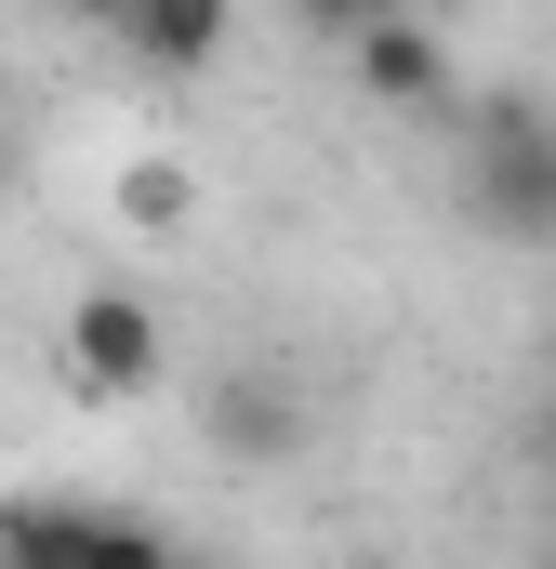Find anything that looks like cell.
<instances>
[{
	"mask_svg": "<svg viewBox=\"0 0 556 569\" xmlns=\"http://www.w3.org/2000/svg\"><path fill=\"white\" fill-rule=\"evenodd\" d=\"M450 199H464V226L477 239H504V252H556V107L544 93H450Z\"/></svg>",
	"mask_w": 556,
	"mask_h": 569,
	"instance_id": "6da1fadb",
	"label": "cell"
},
{
	"mask_svg": "<svg viewBox=\"0 0 556 569\" xmlns=\"http://www.w3.org/2000/svg\"><path fill=\"white\" fill-rule=\"evenodd\" d=\"M53 371H67V398H107V411H120V398H159V385H172V318H159L146 291L107 279V291H80V305H67Z\"/></svg>",
	"mask_w": 556,
	"mask_h": 569,
	"instance_id": "7a4b0ae2",
	"label": "cell"
},
{
	"mask_svg": "<svg viewBox=\"0 0 556 569\" xmlns=\"http://www.w3.org/2000/svg\"><path fill=\"white\" fill-rule=\"evenodd\" d=\"M345 53H358V93H371V107L450 120V40H437V13H371Z\"/></svg>",
	"mask_w": 556,
	"mask_h": 569,
	"instance_id": "3957f363",
	"label": "cell"
},
{
	"mask_svg": "<svg viewBox=\"0 0 556 569\" xmlns=\"http://www.w3.org/2000/svg\"><path fill=\"white\" fill-rule=\"evenodd\" d=\"M199 425H212L226 463H291V450H305V385L252 358V371H226V385L199 398Z\"/></svg>",
	"mask_w": 556,
	"mask_h": 569,
	"instance_id": "277c9868",
	"label": "cell"
},
{
	"mask_svg": "<svg viewBox=\"0 0 556 569\" xmlns=\"http://www.w3.org/2000/svg\"><path fill=\"white\" fill-rule=\"evenodd\" d=\"M107 40L133 53L146 80H199V67H212V53L239 40V0H133V13L107 27Z\"/></svg>",
	"mask_w": 556,
	"mask_h": 569,
	"instance_id": "5b68a950",
	"label": "cell"
},
{
	"mask_svg": "<svg viewBox=\"0 0 556 569\" xmlns=\"http://www.w3.org/2000/svg\"><path fill=\"white\" fill-rule=\"evenodd\" d=\"M80 490H0V569H80Z\"/></svg>",
	"mask_w": 556,
	"mask_h": 569,
	"instance_id": "8992f818",
	"label": "cell"
},
{
	"mask_svg": "<svg viewBox=\"0 0 556 569\" xmlns=\"http://www.w3.org/2000/svg\"><path fill=\"white\" fill-rule=\"evenodd\" d=\"M80 569H186V543H172L146 503H93V517H80Z\"/></svg>",
	"mask_w": 556,
	"mask_h": 569,
	"instance_id": "52a82bcc",
	"label": "cell"
},
{
	"mask_svg": "<svg viewBox=\"0 0 556 569\" xmlns=\"http://www.w3.org/2000/svg\"><path fill=\"white\" fill-rule=\"evenodd\" d=\"M120 212H133L146 239H172V226L199 212V172H186V159H133V172H120Z\"/></svg>",
	"mask_w": 556,
	"mask_h": 569,
	"instance_id": "ba28073f",
	"label": "cell"
},
{
	"mask_svg": "<svg viewBox=\"0 0 556 569\" xmlns=\"http://www.w3.org/2000/svg\"><path fill=\"white\" fill-rule=\"evenodd\" d=\"M371 13H385V0H291V27H305V40H358Z\"/></svg>",
	"mask_w": 556,
	"mask_h": 569,
	"instance_id": "9c48e42d",
	"label": "cell"
},
{
	"mask_svg": "<svg viewBox=\"0 0 556 569\" xmlns=\"http://www.w3.org/2000/svg\"><path fill=\"white\" fill-rule=\"evenodd\" d=\"M67 13H80V27H120V13H133V0H67Z\"/></svg>",
	"mask_w": 556,
	"mask_h": 569,
	"instance_id": "30bf717a",
	"label": "cell"
},
{
	"mask_svg": "<svg viewBox=\"0 0 556 569\" xmlns=\"http://www.w3.org/2000/svg\"><path fill=\"white\" fill-rule=\"evenodd\" d=\"M0 199H13V107H0Z\"/></svg>",
	"mask_w": 556,
	"mask_h": 569,
	"instance_id": "8fae6325",
	"label": "cell"
},
{
	"mask_svg": "<svg viewBox=\"0 0 556 569\" xmlns=\"http://www.w3.org/2000/svg\"><path fill=\"white\" fill-rule=\"evenodd\" d=\"M385 13H464V0H385Z\"/></svg>",
	"mask_w": 556,
	"mask_h": 569,
	"instance_id": "7c38bea8",
	"label": "cell"
}]
</instances>
